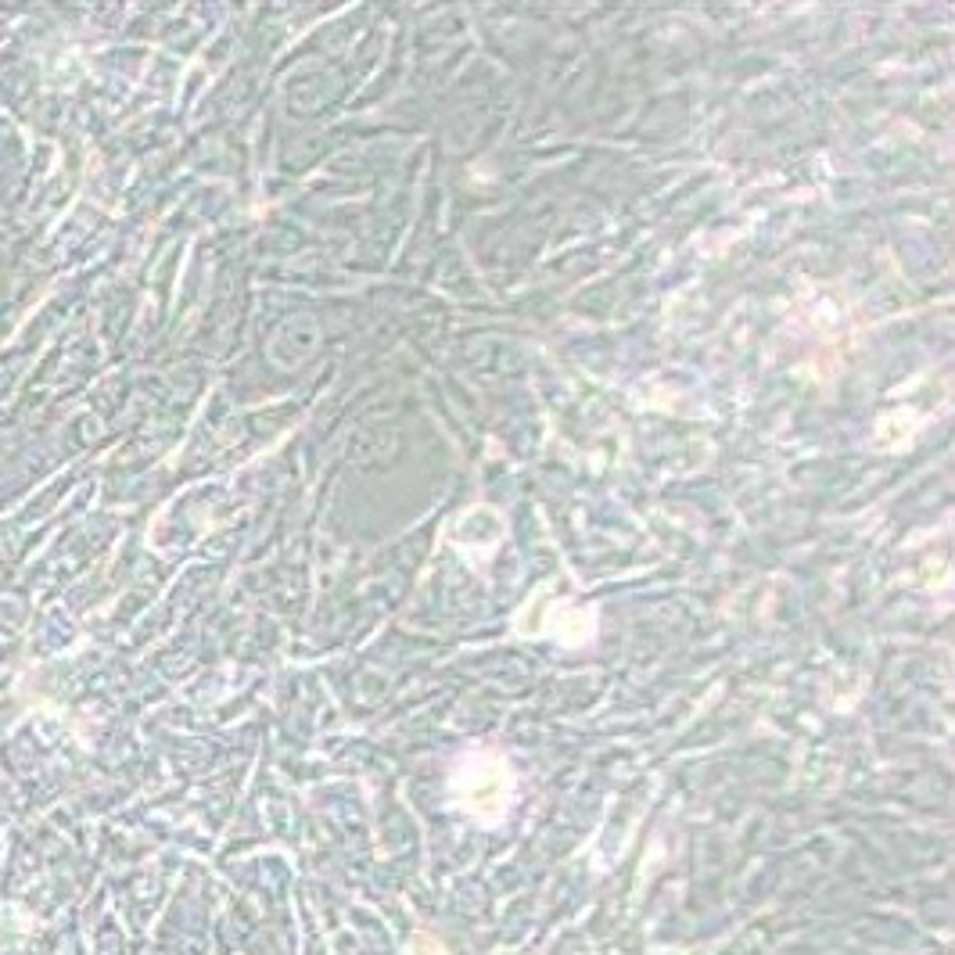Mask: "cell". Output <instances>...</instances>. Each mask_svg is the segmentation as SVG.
Masks as SVG:
<instances>
[{"label": "cell", "mask_w": 955, "mask_h": 955, "mask_svg": "<svg viewBox=\"0 0 955 955\" xmlns=\"http://www.w3.org/2000/svg\"><path fill=\"white\" fill-rule=\"evenodd\" d=\"M518 632L528 636H557L564 643H586L592 636V614L586 608H572V603L557 600L546 611H539L536 603H528L525 614L518 618Z\"/></svg>", "instance_id": "7a4b0ae2"}, {"label": "cell", "mask_w": 955, "mask_h": 955, "mask_svg": "<svg viewBox=\"0 0 955 955\" xmlns=\"http://www.w3.org/2000/svg\"><path fill=\"white\" fill-rule=\"evenodd\" d=\"M457 802L471 812L478 822H499L507 816L514 797V776L499 755H468L453 772Z\"/></svg>", "instance_id": "6da1fadb"}]
</instances>
